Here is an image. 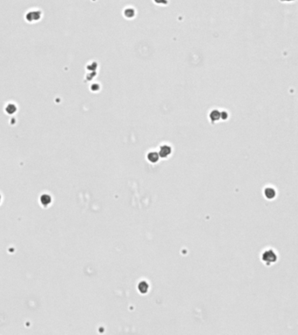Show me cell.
<instances>
[{
    "mask_svg": "<svg viewBox=\"0 0 298 335\" xmlns=\"http://www.w3.org/2000/svg\"><path fill=\"white\" fill-rule=\"evenodd\" d=\"M148 159L150 162H157L158 159H159V154L157 153H149L148 155Z\"/></svg>",
    "mask_w": 298,
    "mask_h": 335,
    "instance_id": "obj_4",
    "label": "cell"
},
{
    "mask_svg": "<svg viewBox=\"0 0 298 335\" xmlns=\"http://www.w3.org/2000/svg\"><path fill=\"white\" fill-rule=\"evenodd\" d=\"M212 120H218L221 118V114L218 111H213L210 114Z\"/></svg>",
    "mask_w": 298,
    "mask_h": 335,
    "instance_id": "obj_5",
    "label": "cell"
},
{
    "mask_svg": "<svg viewBox=\"0 0 298 335\" xmlns=\"http://www.w3.org/2000/svg\"><path fill=\"white\" fill-rule=\"evenodd\" d=\"M264 195H265V197L267 198V199L272 200V199H274V198L276 197V195H277V191L273 189V188H270V187L266 188V189H264Z\"/></svg>",
    "mask_w": 298,
    "mask_h": 335,
    "instance_id": "obj_2",
    "label": "cell"
},
{
    "mask_svg": "<svg viewBox=\"0 0 298 335\" xmlns=\"http://www.w3.org/2000/svg\"><path fill=\"white\" fill-rule=\"evenodd\" d=\"M261 260L267 265H270L277 262V255L273 250H267L261 255Z\"/></svg>",
    "mask_w": 298,
    "mask_h": 335,
    "instance_id": "obj_1",
    "label": "cell"
},
{
    "mask_svg": "<svg viewBox=\"0 0 298 335\" xmlns=\"http://www.w3.org/2000/svg\"><path fill=\"white\" fill-rule=\"evenodd\" d=\"M171 153V148L168 146H162L161 148V150H160V154L159 156L163 157H167L168 156L170 155Z\"/></svg>",
    "mask_w": 298,
    "mask_h": 335,
    "instance_id": "obj_3",
    "label": "cell"
}]
</instances>
